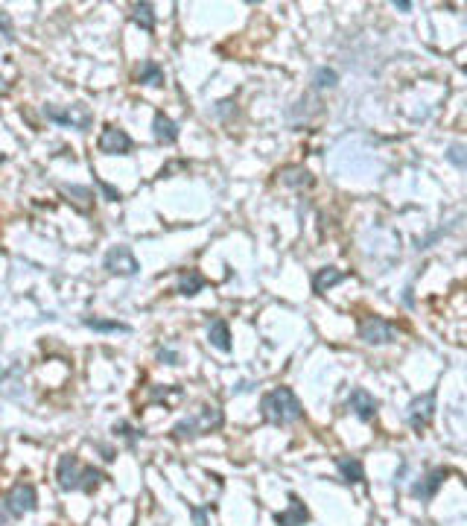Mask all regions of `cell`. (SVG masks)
<instances>
[{
	"instance_id": "cell-1",
	"label": "cell",
	"mask_w": 467,
	"mask_h": 526,
	"mask_svg": "<svg viewBox=\"0 0 467 526\" xmlns=\"http://www.w3.org/2000/svg\"><path fill=\"white\" fill-rule=\"evenodd\" d=\"M260 413H263V418H266L269 424L287 427V424L301 421L304 407H301L298 395H295L289 386H277V389H272V392H266V395L260 398Z\"/></svg>"
},
{
	"instance_id": "cell-2",
	"label": "cell",
	"mask_w": 467,
	"mask_h": 526,
	"mask_svg": "<svg viewBox=\"0 0 467 526\" xmlns=\"http://www.w3.org/2000/svg\"><path fill=\"white\" fill-rule=\"evenodd\" d=\"M56 480H58V488L61 491H85V494H91L93 488H97L106 480V474L97 471V468H82L79 459L68 453V456L58 459Z\"/></svg>"
},
{
	"instance_id": "cell-3",
	"label": "cell",
	"mask_w": 467,
	"mask_h": 526,
	"mask_svg": "<svg viewBox=\"0 0 467 526\" xmlns=\"http://www.w3.org/2000/svg\"><path fill=\"white\" fill-rule=\"evenodd\" d=\"M220 427H222V413H220V407L205 404V407H199L193 415L181 418V421L173 427V436H175V439H196V436H205V433L220 430Z\"/></svg>"
},
{
	"instance_id": "cell-4",
	"label": "cell",
	"mask_w": 467,
	"mask_h": 526,
	"mask_svg": "<svg viewBox=\"0 0 467 526\" xmlns=\"http://www.w3.org/2000/svg\"><path fill=\"white\" fill-rule=\"evenodd\" d=\"M44 117L58 123V126H71L76 132H88L91 123H93V114L88 111V106L82 103H73V106H44Z\"/></svg>"
},
{
	"instance_id": "cell-5",
	"label": "cell",
	"mask_w": 467,
	"mask_h": 526,
	"mask_svg": "<svg viewBox=\"0 0 467 526\" xmlns=\"http://www.w3.org/2000/svg\"><path fill=\"white\" fill-rule=\"evenodd\" d=\"M4 503H6V509H9L12 517H24V515H29V512H36V506H39L36 485H29V482L12 485V491L4 497Z\"/></svg>"
},
{
	"instance_id": "cell-6",
	"label": "cell",
	"mask_w": 467,
	"mask_h": 526,
	"mask_svg": "<svg viewBox=\"0 0 467 526\" xmlns=\"http://www.w3.org/2000/svg\"><path fill=\"white\" fill-rule=\"evenodd\" d=\"M397 336V328L380 316H365L359 322V339L368 345H386V343H394Z\"/></svg>"
},
{
	"instance_id": "cell-7",
	"label": "cell",
	"mask_w": 467,
	"mask_h": 526,
	"mask_svg": "<svg viewBox=\"0 0 467 526\" xmlns=\"http://www.w3.org/2000/svg\"><path fill=\"white\" fill-rule=\"evenodd\" d=\"M103 266L111 275H123V278H129L140 269V263H138V258H135V252L129 249V246H114V249H108L106 258H103Z\"/></svg>"
},
{
	"instance_id": "cell-8",
	"label": "cell",
	"mask_w": 467,
	"mask_h": 526,
	"mask_svg": "<svg viewBox=\"0 0 467 526\" xmlns=\"http://www.w3.org/2000/svg\"><path fill=\"white\" fill-rule=\"evenodd\" d=\"M97 149L106 152V156H129V152H132V138L123 129H117V126H106L100 132Z\"/></svg>"
},
{
	"instance_id": "cell-9",
	"label": "cell",
	"mask_w": 467,
	"mask_h": 526,
	"mask_svg": "<svg viewBox=\"0 0 467 526\" xmlns=\"http://www.w3.org/2000/svg\"><path fill=\"white\" fill-rule=\"evenodd\" d=\"M432 415H435V389L418 395L412 404H409V424L415 430H421V427H426L432 421Z\"/></svg>"
},
{
	"instance_id": "cell-10",
	"label": "cell",
	"mask_w": 467,
	"mask_h": 526,
	"mask_svg": "<svg viewBox=\"0 0 467 526\" xmlns=\"http://www.w3.org/2000/svg\"><path fill=\"white\" fill-rule=\"evenodd\" d=\"M377 398H374L368 389H354L348 395V410L359 418V421H371L374 415H377Z\"/></svg>"
},
{
	"instance_id": "cell-11",
	"label": "cell",
	"mask_w": 467,
	"mask_h": 526,
	"mask_svg": "<svg viewBox=\"0 0 467 526\" xmlns=\"http://www.w3.org/2000/svg\"><path fill=\"white\" fill-rule=\"evenodd\" d=\"M444 480H447V471H444V468H432L421 482H415V485H412V497H418V500H424V503H426V500H432V497H435V491L441 488V482H444Z\"/></svg>"
},
{
	"instance_id": "cell-12",
	"label": "cell",
	"mask_w": 467,
	"mask_h": 526,
	"mask_svg": "<svg viewBox=\"0 0 467 526\" xmlns=\"http://www.w3.org/2000/svg\"><path fill=\"white\" fill-rule=\"evenodd\" d=\"M307 520H309V512H307V506L295 497V494H289V509L274 515V523L277 526H304Z\"/></svg>"
},
{
	"instance_id": "cell-13",
	"label": "cell",
	"mask_w": 467,
	"mask_h": 526,
	"mask_svg": "<svg viewBox=\"0 0 467 526\" xmlns=\"http://www.w3.org/2000/svg\"><path fill=\"white\" fill-rule=\"evenodd\" d=\"M152 132H155V141H158V143H167V146H173V143L178 141V126H175V123H173L164 111L155 114V120H152Z\"/></svg>"
},
{
	"instance_id": "cell-14",
	"label": "cell",
	"mask_w": 467,
	"mask_h": 526,
	"mask_svg": "<svg viewBox=\"0 0 467 526\" xmlns=\"http://www.w3.org/2000/svg\"><path fill=\"white\" fill-rule=\"evenodd\" d=\"M207 343H210L216 351H222V354L231 351V333H228V322H225V319H213V322L207 325Z\"/></svg>"
},
{
	"instance_id": "cell-15",
	"label": "cell",
	"mask_w": 467,
	"mask_h": 526,
	"mask_svg": "<svg viewBox=\"0 0 467 526\" xmlns=\"http://www.w3.org/2000/svg\"><path fill=\"white\" fill-rule=\"evenodd\" d=\"M202 290H205V278H202V272H196V269H184V272L178 275V295L193 298V295H199Z\"/></svg>"
},
{
	"instance_id": "cell-16",
	"label": "cell",
	"mask_w": 467,
	"mask_h": 526,
	"mask_svg": "<svg viewBox=\"0 0 467 526\" xmlns=\"http://www.w3.org/2000/svg\"><path fill=\"white\" fill-rule=\"evenodd\" d=\"M342 281H345V275H342L336 266H324V269H319V272L313 275V293L324 295L330 287H336V284H342Z\"/></svg>"
},
{
	"instance_id": "cell-17",
	"label": "cell",
	"mask_w": 467,
	"mask_h": 526,
	"mask_svg": "<svg viewBox=\"0 0 467 526\" xmlns=\"http://www.w3.org/2000/svg\"><path fill=\"white\" fill-rule=\"evenodd\" d=\"M336 468H339V474H342V480L345 482H362L365 480V471H362V462L359 459H354V456H339L336 459Z\"/></svg>"
},
{
	"instance_id": "cell-18",
	"label": "cell",
	"mask_w": 467,
	"mask_h": 526,
	"mask_svg": "<svg viewBox=\"0 0 467 526\" xmlns=\"http://www.w3.org/2000/svg\"><path fill=\"white\" fill-rule=\"evenodd\" d=\"M138 82L152 85V88L164 85V68L158 65V61H143V65L138 68Z\"/></svg>"
},
{
	"instance_id": "cell-19",
	"label": "cell",
	"mask_w": 467,
	"mask_h": 526,
	"mask_svg": "<svg viewBox=\"0 0 467 526\" xmlns=\"http://www.w3.org/2000/svg\"><path fill=\"white\" fill-rule=\"evenodd\" d=\"M82 325L85 328H91V330H100V333H129V325H123V322H117V319H97V316H88V319H82Z\"/></svg>"
},
{
	"instance_id": "cell-20",
	"label": "cell",
	"mask_w": 467,
	"mask_h": 526,
	"mask_svg": "<svg viewBox=\"0 0 467 526\" xmlns=\"http://www.w3.org/2000/svg\"><path fill=\"white\" fill-rule=\"evenodd\" d=\"M280 181L289 184V188H301V184H313V176H309L304 167H287L280 173Z\"/></svg>"
},
{
	"instance_id": "cell-21",
	"label": "cell",
	"mask_w": 467,
	"mask_h": 526,
	"mask_svg": "<svg viewBox=\"0 0 467 526\" xmlns=\"http://www.w3.org/2000/svg\"><path fill=\"white\" fill-rule=\"evenodd\" d=\"M132 21H135L138 26H143L146 33H152V29H155V12H152V4H138V6H135V12H132Z\"/></svg>"
},
{
	"instance_id": "cell-22",
	"label": "cell",
	"mask_w": 467,
	"mask_h": 526,
	"mask_svg": "<svg viewBox=\"0 0 467 526\" xmlns=\"http://www.w3.org/2000/svg\"><path fill=\"white\" fill-rule=\"evenodd\" d=\"M61 193H65V196H73V199H68V202H73L79 211H88V208H91V191H88V188H76V184H71V188H68V184H65V188H61Z\"/></svg>"
},
{
	"instance_id": "cell-23",
	"label": "cell",
	"mask_w": 467,
	"mask_h": 526,
	"mask_svg": "<svg viewBox=\"0 0 467 526\" xmlns=\"http://www.w3.org/2000/svg\"><path fill=\"white\" fill-rule=\"evenodd\" d=\"M336 82H339V76H336V71H330V68H319V71L313 74V85H316L319 91L336 88Z\"/></svg>"
},
{
	"instance_id": "cell-24",
	"label": "cell",
	"mask_w": 467,
	"mask_h": 526,
	"mask_svg": "<svg viewBox=\"0 0 467 526\" xmlns=\"http://www.w3.org/2000/svg\"><path fill=\"white\" fill-rule=\"evenodd\" d=\"M0 36H4L9 44L15 41V29H12V21H9V15H6V9H0Z\"/></svg>"
},
{
	"instance_id": "cell-25",
	"label": "cell",
	"mask_w": 467,
	"mask_h": 526,
	"mask_svg": "<svg viewBox=\"0 0 467 526\" xmlns=\"http://www.w3.org/2000/svg\"><path fill=\"white\" fill-rule=\"evenodd\" d=\"M114 433H117V436H123V439H126L129 445H135V442H138V436H135V430H132V427H129L126 421H117V424H114Z\"/></svg>"
},
{
	"instance_id": "cell-26",
	"label": "cell",
	"mask_w": 467,
	"mask_h": 526,
	"mask_svg": "<svg viewBox=\"0 0 467 526\" xmlns=\"http://www.w3.org/2000/svg\"><path fill=\"white\" fill-rule=\"evenodd\" d=\"M447 158L461 170V167H464V146H461V143H453L450 152H447Z\"/></svg>"
},
{
	"instance_id": "cell-27",
	"label": "cell",
	"mask_w": 467,
	"mask_h": 526,
	"mask_svg": "<svg viewBox=\"0 0 467 526\" xmlns=\"http://www.w3.org/2000/svg\"><path fill=\"white\" fill-rule=\"evenodd\" d=\"M97 184H100V191L106 193V199H108V202L123 199V196H120V191H117V188H111V184H106V181H100V178H97Z\"/></svg>"
},
{
	"instance_id": "cell-28",
	"label": "cell",
	"mask_w": 467,
	"mask_h": 526,
	"mask_svg": "<svg viewBox=\"0 0 467 526\" xmlns=\"http://www.w3.org/2000/svg\"><path fill=\"white\" fill-rule=\"evenodd\" d=\"M190 515H193V523H196V526H207V517H210V506H207V509H193Z\"/></svg>"
},
{
	"instance_id": "cell-29",
	"label": "cell",
	"mask_w": 467,
	"mask_h": 526,
	"mask_svg": "<svg viewBox=\"0 0 467 526\" xmlns=\"http://www.w3.org/2000/svg\"><path fill=\"white\" fill-rule=\"evenodd\" d=\"M158 360L167 363V365H178V354L170 351V348H161V351H158Z\"/></svg>"
},
{
	"instance_id": "cell-30",
	"label": "cell",
	"mask_w": 467,
	"mask_h": 526,
	"mask_svg": "<svg viewBox=\"0 0 467 526\" xmlns=\"http://www.w3.org/2000/svg\"><path fill=\"white\" fill-rule=\"evenodd\" d=\"M9 520H12V515H9L6 503H4V497H0V526H4V523H9Z\"/></svg>"
},
{
	"instance_id": "cell-31",
	"label": "cell",
	"mask_w": 467,
	"mask_h": 526,
	"mask_svg": "<svg viewBox=\"0 0 467 526\" xmlns=\"http://www.w3.org/2000/svg\"><path fill=\"white\" fill-rule=\"evenodd\" d=\"M394 9H403V12H406V9H412V4H409V0H394Z\"/></svg>"
},
{
	"instance_id": "cell-32",
	"label": "cell",
	"mask_w": 467,
	"mask_h": 526,
	"mask_svg": "<svg viewBox=\"0 0 467 526\" xmlns=\"http://www.w3.org/2000/svg\"><path fill=\"white\" fill-rule=\"evenodd\" d=\"M6 91H9V85H6L4 79H0V94H6Z\"/></svg>"
}]
</instances>
